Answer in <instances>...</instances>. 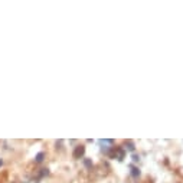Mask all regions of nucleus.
Wrapping results in <instances>:
<instances>
[{
	"label": "nucleus",
	"instance_id": "obj_1",
	"mask_svg": "<svg viewBox=\"0 0 183 183\" xmlns=\"http://www.w3.org/2000/svg\"><path fill=\"white\" fill-rule=\"evenodd\" d=\"M84 151H85V147H84V146H78L75 149V151H74V157H75V159H79V157L84 154Z\"/></svg>",
	"mask_w": 183,
	"mask_h": 183
},
{
	"label": "nucleus",
	"instance_id": "obj_2",
	"mask_svg": "<svg viewBox=\"0 0 183 183\" xmlns=\"http://www.w3.org/2000/svg\"><path fill=\"white\" fill-rule=\"evenodd\" d=\"M131 176H133V177H137V176H140V170H139L137 167H133V169H131Z\"/></svg>",
	"mask_w": 183,
	"mask_h": 183
},
{
	"label": "nucleus",
	"instance_id": "obj_3",
	"mask_svg": "<svg viewBox=\"0 0 183 183\" xmlns=\"http://www.w3.org/2000/svg\"><path fill=\"white\" fill-rule=\"evenodd\" d=\"M42 157H43V153H41V154L36 157V160H38V162H42Z\"/></svg>",
	"mask_w": 183,
	"mask_h": 183
},
{
	"label": "nucleus",
	"instance_id": "obj_4",
	"mask_svg": "<svg viewBox=\"0 0 183 183\" xmlns=\"http://www.w3.org/2000/svg\"><path fill=\"white\" fill-rule=\"evenodd\" d=\"M127 149H129V150H134V146H133V143H129V147H127Z\"/></svg>",
	"mask_w": 183,
	"mask_h": 183
},
{
	"label": "nucleus",
	"instance_id": "obj_5",
	"mask_svg": "<svg viewBox=\"0 0 183 183\" xmlns=\"http://www.w3.org/2000/svg\"><path fill=\"white\" fill-rule=\"evenodd\" d=\"M85 164H86V166H88V167H89V166H91L92 163H91V160H85Z\"/></svg>",
	"mask_w": 183,
	"mask_h": 183
}]
</instances>
